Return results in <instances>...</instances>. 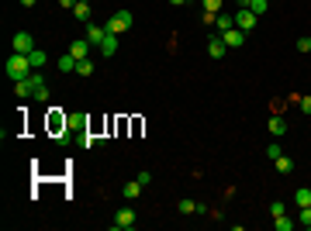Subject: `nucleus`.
Listing matches in <instances>:
<instances>
[{
    "label": "nucleus",
    "instance_id": "8",
    "mask_svg": "<svg viewBox=\"0 0 311 231\" xmlns=\"http://www.w3.org/2000/svg\"><path fill=\"white\" fill-rule=\"evenodd\" d=\"M90 49H94V45H90L87 38H76L73 45H69V56L73 59H90Z\"/></svg>",
    "mask_w": 311,
    "mask_h": 231
},
{
    "label": "nucleus",
    "instance_id": "22",
    "mask_svg": "<svg viewBox=\"0 0 311 231\" xmlns=\"http://www.w3.org/2000/svg\"><path fill=\"white\" fill-rule=\"evenodd\" d=\"M76 73H80V76H94V62H90V59H80Z\"/></svg>",
    "mask_w": 311,
    "mask_h": 231
},
{
    "label": "nucleus",
    "instance_id": "4",
    "mask_svg": "<svg viewBox=\"0 0 311 231\" xmlns=\"http://www.w3.org/2000/svg\"><path fill=\"white\" fill-rule=\"evenodd\" d=\"M135 211L132 207H121V211L114 214V231H128V228H135Z\"/></svg>",
    "mask_w": 311,
    "mask_h": 231
},
{
    "label": "nucleus",
    "instance_id": "10",
    "mask_svg": "<svg viewBox=\"0 0 311 231\" xmlns=\"http://www.w3.org/2000/svg\"><path fill=\"white\" fill-rule=\"evenodd\" d=\"M66 128L69 131H87V114H80V111L66 114Z\"/></svg>",
    "mask_w": 311,
    "mask_h": 231
},
{
    "label": "nucleus",
    "instance_id": "9",
    "mask_svg": "<svg viewBox=\"0 0 311 231\" xmlns=\"http://www.w3.org/2000/svg\"><path fill=\"white\" fill-rule=\"evenodd\" d=\"M225 52H228V49H225L221 35H211V38H208V56L211 59H225Z\"/></svg>",
    "mask_w": 311,
    "mask_h": 231
},
{
    "label": "nucleus",
    "instance_id": "15",
    "mask_svg": "<svg viewBox=\"0 0 311 231\" xmlns=\"http://www.w3.org/2000/svg\"><path fill=\"white\" fill-rule=\"evenodd\" d=\"M104 38H107V28H94V24L87 28V41H90V45H100Z\"/></svg>",
    "mask_w": 311,
    "mask_h": 231
},
{
    "label": "nucleus",
    "instance_id": "33",
    "mask_svg": "<svg viewBox=\"0 0 311 231\" xmlns=\"http://www.w3.org/2000/svg\"><path fill=\"white\" fill-rule=\"evenodd\" d=\"M301 111H304V114H311V97H301Z\"/></svg>",
    "mask_w": 311,
    "mask_h": 231
},
{
    "label": "nucleus",
    "instance_id": "23",
    "mask_svg": "<svg viewBox=\"0 0 311 231\" xmlns=\"http://www.w3.org/2000/svg\"><path fill=\"white\" fill-rule=\"evenodd\" d=\"M273 228H277V231H291V228H294V221L287 217V214H280V217L273 221Z\"/></svg>",
    "mask_w": 311,
    "mask_h": 231
},
{
    "label": "nucleus",
    "instance_id": "16",
    "mask_svg": "<svg viewBox=\"0 0 311 231\" xmlns=\"http://www.w3.org/2000/svg\"><path fill=\"white\" fill-rule=\"evenodd\" d=\"M97 49L104 52V56H114V52H118V35H111V31H107V38L100 41Z\"/></svg>",
    "mask_w": 311,
    "mask_h": 231
},
{
    "label": "nucleus",
    "instance_id": "35",
    "mask_svg": "<svg viewBox=\"0 0 311 231\" xmlns=\"http://www.w3.org/2000/svg\"><path fill=\"white\" fill-rule=\"evenodd\" d=\"M35 4H38V0H21V7H35Z\"/></svg>",
    "mask_w": 311,
    "mask_h": 231
},
{
    "label": "nucleus",
    "instance_id": "38",
    "mask_svg": "<svg viewBox=\"0 0 311 231\" xmlns=\"http://www.w3.org/2000/svg\"><path fill=\"white\" fill-rule=\"evenodd\" d=\"M83 4H90V0H83Z\"/></svg>",
    "mask_w": 311,
    "mask_h": 231
},
{
    "label": "nucleus",
    "instance_id": "37",
    "mask_svg": "<svg viewBox=\"0 0 311 231\" xmlns=\"http://www.w3.org/2000/svg\"><path fill=\"white\" fill-rule=\"evenodd\" d=\"M170 4H173V7H183V4H187V0H170Z\"/></svg>",
    "mask_w": 311,
    "mask_h": 231
},
{
    "label": "nucleus",
    "instance_id": "13",
    "mask_svg": "<svg viewBox=\"0 0 311 231\" xmlns=\"http://www.w3.org/2000/svg\"><path fill=\"white\" fill-rule=\"evenodd\" d=\"M14 94H18L21 100H28V97L35 94V83H31V76H28V79H18V83H14Z\"/></svg>",
    "mask_w": 311,
    "mask_h": 231
},
{
    "label": "nucleus",
    "instance_id": "25",
    "mask_svg": "<svg viewBox=\"0 0 311 231\" xmlns=\"http://www.w3.org/2000/svg\"><path fill=\"white\" fill-rule=\"evenodd\" d=\"M297 221L304 224V228L311 231V207H301V214H297Z\"/></svg>",
    "mask_w": 311,
    "mask_h": 231
},
{
    "label": "nucleus",
    "instance_id": "2",
    "mask_svg": "<svg viewBox=\"0 0 311 231\" xmlns=\"http://www.w3.org/2000/svg\"><path fill=\"white\" fill-rule=\"evenodd\" d=\"M132 11H114V14H111V18H107V24H104V28H107V31H111V35H125V31H128V28H132Z\"/></svg>",
    "mask_w": 311,
    "mask_h": 231
},
{
    "label": "nucleus",
    "instance_id": "1",
    "mask_svg": "<svg viewBox=\"0 0 311 231\" xmlns=\"http://www.w3.org/2000/svg\"><path fill=\"white\" fill-rule=\"evenodd\" d=\"M31 73H35V69H31V59H28V56H21V52L7 56V79H11V83H18V79H28Z\"/></svg>",
    "mask_w": 311,
    "mask_h": 231
},
{
    "label": "nucleus",
    "instance_id": "32",
    "mask_svg": "<svg viewBox=\"0 0 311 231\" xmlns=\"http://www.w3.org/2000/svg\"><path fill=\"white\" fill-rule=\"evenodd\" d=\"M201 21H204V24H214V21H218V14H211V11H204V14H201Z\"/></svg>",
    "mask_w": 311,
    "mask_h": 231
},
{
    "label": "nucleus",
    "instance_id": "27",
    "mask_svg": "<svg viewBox=\"0 0 311 231\" xmlns=\"http://www.w3.org/2000/svg\"><path fill=\"white\" fill-rule=\"evenodd\" d=\"M270 214H273V217H280V214H287V207H284V200H273V204H270Z\"/></svg>",
    "mask_w": 311,
    "mask_h": 231
},
{
    "label": "nucleus",
    "instance_id": "21",
    "mask_svg": "<svg viewBox=\"0 0 311 231\" xmlns=\"http://www.w3.org/2000/svg\"><path fill=\"white\" fill-rule=\"evenodd\" d=\"M28 59H31V69H42V66H45V52H42V49H35V52H28Z\"/></svg>",
    "mask_w": 311,
    "mask_h": 231
},
{
    "label": "nucleus",
    "instance_id": "17",
    "mask_svg": "<svg viewBox=\"0 0 311 231\" xmlns=\"http://www.w3.org/2000/svg\"><path fill=\"white\" fill-rule=\"evenodd\" d=\"M142 190H145V187H142V183H138V179H132V183H125V197H128V200H138V197H142Z\"/></svg>",
    "mask_w": 311,
    "mask_h": 231
},
{
    "label": "nucleus",
    "instance_id": "18",
    "mask_svg": "<svg viewBox=\"0 0 311 231\" xmlns=\"http://www.w3.org/2000/svg\"><path fill=\"white\" fill-rule=\"evenodd\" d=\"M294 204H297V207H311V190H308V187L294 190Z\"/></svg>",
    "mask_w": 311,
    "mask_h": 231
},
{
    "label": "nucleus",
    "instance_id": "7",
    "mask_svg": "<svg viewBox=\"0 0 311 231\" xmlns=\"http://www.w3.org/2000/svg\"><path fill=\"white\" fill-rule=\"evenodd\" d=\"M31 83H35V100H38V104H45V100H49V83H45V76H42V73H31Z\"/></svg>",
    "mask_w": 311,
    "mask_h": 231
},
{
    "label": "nucleus",
    "instance_id": "34",
    "mask_svg": "<svg viewBox=\"0 0 311 231\" xmlns=\"http://www.w3.org/2000/svg\"><path fill=\"white\" fill-rule=\"evenodd\" d=\"M76 4H80V0H59V7H66V11H73Z\"/></svg>",
    "mask_w": 311,
    "mask_h": 231
},
{
    "label": "nucleus",
    "instance_id": "29",
    "mask_svg": "<svg viewBox=\"0 0 311 231\" xmlns=\"http://www.w3.org/2000/svg\"><path fill=\"white\" fill-rule=\"evenodd\" d=\"M297 52H311V38L304 35V38H297Z\"/></svg>",
    "mask_w": 311,
    "mask_h": 231
},
{
    "label": "nucleus",
    "instance_id": "19",
    "mask_svg": "<svg viewBox=\"0 0 311 231\" xmlns=\"http://www.w3.org/2000/svg\"><path fill=\"white\" fill-rule=\"evenodd\" d=\"M76 62H80V59L62 56V59H59V73H76Z\"/></svg>",
    "mask_w": 311,
    "mask_h": 231
},
{
    "label": "nucleus",
    "instance_id": "31",
    "mask_svg": "<svg viewBox=\"0 0 311 231\" xmlns=\"http://www.w3.org/2000/svg\"><path fill=\"white\" fill-rule=\"evenodd\" d=\"M135 179H138V183H142V187H149V183H152V173H138Z\"/></svg>",
    "mask_w": 311,
    "mask_h": 231
},
{
    "label": "nucleus",
    "instance_id": "20",
    "mask_svg": "<svg viewBox=\"0 0 311 231\" xmlns=\"http://www.w3.org/2000/svg\"><path fill=\"white\" fill-rule=\"evenodd\" d=\"M73 18H76V21H90V4H83V0H80L76 7H73Z\"/></svg>",
    "mask_w": 311,
    "mask_h": 231
},
{
    "label": "nucleus",
    "instance_id": "28",
    "mask_svg": "<svg viewBox=\"0 0 311 231\" xmlns=\"http://www.w3.org/2000/svg\"><path fill=\"white\" fill-rule=\"evenodd\" d=\"M204 4V11H211V14H218V7H221V0H201Z\"/></svg>",
    "mask_w": 311,
    "mask_h": 231
},
{
    "label": "nucleus",
    "instance_id": "12",
    "mask_svg": "<svg viewBox=\"0 0 311 231\" xmlns=\"http://www.w3.org/2000/svg\"><path fill=\"white\" fill-rule=\"evenodd\" d=\"M273 166H277V173H280V176H291L294 173V159H291V155H277Z\"/></svg>",
    "mask_w": 311,
    "mask_h": 231
},
{
    "label": "nucleus",
    "instance_id": "11",
    "mask_svg": "<svg viewBox=\"0 0 311 231\" xmlns=\"http://www.w3.org/2000/svg\"><path fill=\"white\" fill-rule=\"evenodd\" d=\"M176 211L183 214V217H190V214H204V207H201L197 200H187V197H183V200L176 204Z\"/></svg>",
    "mask_w": 311,
    "mask_h": 231
},
{
    "label": "nucleus",
    "instance_id": "24",
    "mask_svg": "<svg viewBox=\"0 0 311 231\" xmlns=\"http://www.w3.org/2000/svg\"><path fill=\"white\" fill-rule=\"evenodd\" d=\"M218 24V31H228V28H235V18H228V14H221V18L214 21Z\"/></svg>",
    "mask_w": 311,
    "mask_h": 231
},
{
    "label": "nucleus",
    "instance_id": "26",
    "mask_svg": "<svg viewBox=\"0 0 311 231\" xmlns=\"http://www.w3.org/2000/svg\"><path fill=\"white\" fill-rule=\"evenodd\" d=\"M249 11H253L256 18H259V14H266V0H253V4H249Z\"/></svg>",
    "mask_w": 311,
    "mask_h": 231
},
{
    "label": "nucleus",
    "instance_id": "5",
    "mask_svg": "<svg viewBox=\"0 0 311 231\" xmlns=\"http://www.w3.org/2000/svg\"><path fill=\"white\" fill-rule=\"evenodd\" d=\"M235 28H242V31H253L256 28V14L249 7H239V14H235Z\"/></svg>",
    "mask_w": 311,
    "mask_h": 231
},
{
    "label": "nucleus",
    "instance_id": "6",
    "mask_svg": "<svg viewBox=\"0 0 311 231\" xmlns=\"http://www.w3.org/2000/svg\"><path fill=\"white\" fill-rule=\"evenodd\" d=\"M14 52H21V56L35 52V38H31L28 31H18V35H14Z\"/></svg>",
    "mask_w": 311,
    "mask_h": 231
},
{
    "label": "nucleus",
    "instance_id": "14",
    "mask_svg": "<svg viewBox=\"0 0 311 231\" xmlns=\"http://www.w3.org/2000/svg\"><path fill=\"white\" fill-rule=\"evenodd\" d=\"M270 135H277V138L287 135V121H284L280 114H273V117H270Z\"/></svg>",
    "mask_w": 311,
    "mask_h": 231
},
{
    "label": "nucleus",
    "instance_id": "30",
    "mask_svg": "<svg viewBox=\"0 0 311 231\" xmlns=\"http://www.w3.org/2000/svg\"><path fill=\"white\" fill-rule=\"evenodd\" d=\"M266 155H270V159H277V155H280V145H277V142H270V145H266Z\"/></svg>",
    "mask_w": 311,
    "mask_h": 231
},
{
    "label": "nucleus",
    "instance_id": "3",
    "mask_svg": "<svg viewBox=\"0 0 311 231\" xmlns=\"http://www.w3.org/2000/svg\"><path fill=\"white\" fill-rule=\"evenodd\" d=\"M221 41H225V49H242L246 45V31L242 28H228V31H218Z\"/></svg>",
    "mask_w": 311,
    "mask_h": 231
},
{
    "label": "nucleus",
    "instance_id": "36",
    "mask_svg": "<svg viewBox=\"0 0 311 231\" xmlns=\"http://www.w3.org/2000/svg\"><path fill=\"white\" fill-rule=\"evenodd\" d=\"M235 4H239V7H249V4H253V0H235Z\"/></svg>",
    "mask_w": 311,
    "mask_h": 231
}]
</instances>
